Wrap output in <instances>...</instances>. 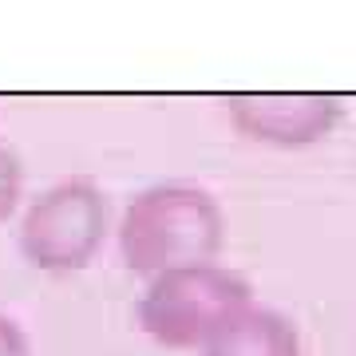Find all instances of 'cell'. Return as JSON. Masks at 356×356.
Returning a JSON list of instances; mask_svg holds the SVG:
<instances>
[{"label": "cell", "instance_id": "6", "mask_svg": "<svg viewBox=\"0 0 356 356\" xmlns=\"http://www.w3.org/2000/svg\"><path fill=\"white\" fill-rule=\"evenodd\" d=\"M24 198V166H20V154L0 143V222H8L16 214V206Z\"/></svg>", "mask_w": 356, "mask_h": 356}, {"label": "cell", "instance_id": "2", "mask_svg": "<svg viewBox=\"0 0 356 356\" xmlns=\"http://www.w3.org/2000/svg\"><path fill=\"white\" fill-rule=\"evenodd\" d=\"M250 305H254V285L245 273L222 261H198L147 277V289L139 293L135 305V321L163 348L202 353Z\"/></svg>", "mask_w": 356, "mask_h": 356}, {"label": "cell", "instance_id": "5", "mask_svg": "<svg viewBox=\"0 0 356 356\" xmlns=\"http://www.w3.org/2000/svg\"><path fill=\"white\" fill-rule=\"evenodd\" d=\"M198 356H301V332L281 309L254 301Z\"/></svg>", "mask_w": 356, "mask_h": 356}, {"label": "cell", "instance_id": "3", "mask_svg": "<svg viewBox=\"0 0 356 356\" xmlns=\"http://www.w3.org/2000/svg\"><path fill=\"white\" fill-rule=\"evenodd\" d=\"M111 198L95 178H60L24 206L16 250L36 273L67 277L99 257L111 234Z\"/></svg>", "mask_w": 356, "mask_h": 356}, {"label": "cell", "instance_id": "7", "mask_svg": "<svg viewBox=\"0 0 356 356\" xmlns=\"http://www.w3.org/2000/svg\"><path fill=\"white\" fill-rule=\"evenodd\" d=\"M0 356H32V341L20 329V321L0 313Z\"/></svg>", "mask_w": 356, "mask_h": 356}, {"label": "cell", "instance_id": "1", "mask_svg": "<svg viewBox=\"0 0 356 356\" xmlns=\"http://www.w3.org/2000/svg\"><path fill=\"white\" fill-rule=\"evenodd\" d=\"M115 242L123 266L139 277L218 261L226 245V210L206 186L159 182L123 206L115 222Z\"/></svg>", "mask_w": 356, "mask_h": 356}, {"label": "cell", "instance_id": "4", "mask_svg": "<svg viewBox=\"0 0 356 356\" xmlns=\"http://www.w3.org/2000/svg\"><path fill=\"white\" fill-rule=\"evenodd\" d=\"M344 119V103L332 95H234L229 123L238 135L277 151H301L329 139Z\"/></svg>", "mask_w": 356, "mask_h": 356}]
</instances>
